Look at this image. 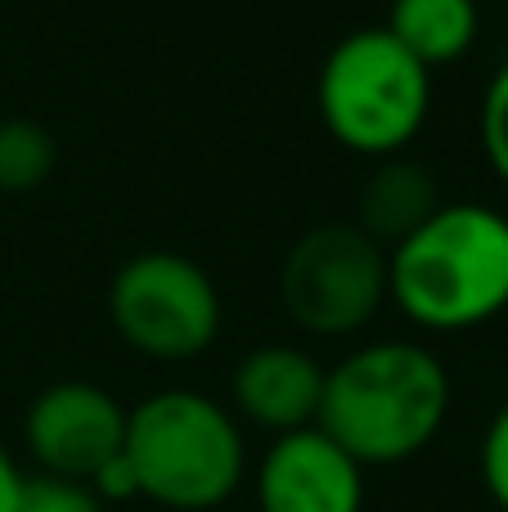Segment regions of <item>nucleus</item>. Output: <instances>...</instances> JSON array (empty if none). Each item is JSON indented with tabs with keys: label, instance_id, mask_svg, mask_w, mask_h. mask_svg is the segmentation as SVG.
<instances>
[{
	"label": "nucleus",
	"instance_id": "1",
	"mask_svg": "<svg viewBox=\"0 0 508 512\" xmlns=\"http://www.w3.org/2000/svg\"><path fill=\"white\" fill-rule=\"evenodd\" d=\"M450 414V373L419 342H374L324 373L320 427L360 468L423 454Z\"/></svg>",
	"mask_w": 508,
	"mask_h": 512
},
{
	"label": "nucleus",
	"instance_id": "2",
	"mask_svg": "<svg viewBox=\"0 0 508 512\" xmlns=\"http://www.w3.org/2000/svg\"><path fill=\"white\" fill-rule=\"evenodd\" d=\"M387 297L428 333H468L508 310V216L441 203L387 252Z\"/></svg>",
	"mask_w": 508,
	"mask_h": 512
},
{
	"label": "nucleus",
	"instance_id": "3",
	"mask_svg": "<svg viewBox=\"0 0 508 512\" xmlns=\"http://www.w3.org/2000/svg\"><path fill=\"white\" fill-rule=\"evenodd\" d=\"M126 463L140 499L171 512L221 508L248 472L243 432L212 396L158 391L126 409Z\"/></svg>",
	"mask_w": 508,
	"mask_h": 512
},
{
	"label": "nucleus",
	"instance_id": "4",
	"mask_svg": "<svg viewBox=\"0 0 508 512\" xmlns=\"http://www.w3.org/2000/svg\"><path fill=\"white\" fill-rule=\"evenodd\" d=\"M315 104L342 149L387 162L428 122L432 72L387 27H356L324 54Z\"/></svg>",
	"mask_w": 508,
	"mask_h": 512
},
{
	"label": "nucleus",
	"instance_id": "5",
	"mask_svg": "<svg viewBox=\"0 0 508 512\" xmlns=\"http://www.w3.org/2000/svg\"><path fill=\"white\" fill-rule=\"evenodd\" d=\"M108 319L149 360H198L221 333V292L189 256L140 252L108 283Z\"/></svg>",
	"mask_w": 508,
	"mask_h": 512
},
{
	"label": "nucleus",
	"instance_id": "6",
	"mask_svg": "<svg viewBox=\"0 0 508 512\" xmlns=\"http://www.w3.org/2000/svg\"><path fill=\"white\" fill-rule=\"evenodd\" d=\"M279 297L297 328L320 337L360 333L387 301V248L356 225H315L288 248Z\"/></svg>",
	"mask_w": 508,
	"mask_h": 512
},
{
	"label": "nucleus",
	"instance_id": "7",
	"mask_svg": "<svg viewBox=\"0 0 508 512\" xmlns=\"http://www.w3.org/2000/svg\"><path fill=\"white\" fill-rule=\"evenodd\" d=\"M23 445L45 477L95 481L126 445V409L95 382H54L27 405Z\"/></svg>",
	"mask_w": 508,
	"mask_h": 512
},
{
	"label": "nucleus",
	"instance_id": "8",
	"mask_svg": "<svg viewBox=\"0 0 508 512\" xmlns=\"http://www.w3.org/2000/svg\"><path fill=\"white\" fill-rule=\"evenodd\" d=\"M261 512H365V468L320 427L275 436L257 468Z\"/></svg>",
	"mask_w": 508,
	"mask_h": 512
},
{
	"label": "nucleus",
	"instance_id": "9",
	"mask_svg": "<svg viewBox=\"0 0 508 512\" xmlns=\"http://www.w3.org/2000/svg\"><path fill=\"white\" fill-rule=\"evenodd\" d=\"M324 364L288 342H266L248 351L234 369V405L261 432H302L315 427L324 400Z\"/></svg>",
	"mask_w": 508,
	"mask_h": 512
},
{
	"label": "nucleus",
	"instance_id": "10",
	"mask_svg": "<svg viewBox=\"0 0 508 512\" xmlns=\"http://www.w3.org/2000/svg\"><path fill=\"white\" fill-rule=\"evenodd\" d=\"M441 207L437 180L405 158H387L374 176L360 185V221H351L356 230H365L378 248L392 252L396 243H405L432 212Z\"/></svg>",
	"mask_w": 508,
	"mask_h": 512
},
{
	"label": "nucleus",
	"instance_id": "11",
	"mask_svg": "<svg viewBox=\"0 0 508 512\" xmlns=\"http://www.w3.org/2000/svg\"><path fill=\"white\" fill-rule=\"evenodd\" d=\"M383 27L432 72L473 50L482 14L477 0H392Z\"/></svg>",
	"mask_w": 508,
	"mask_h": 512
},
{
	"label": "nucleus",
	"instance_id": "12",
	"mask_svg": "<svg viewBox=\"0 0 508 512\" xmlns=\"http://www.w3.org/2000/svg\"><path fill=\"white\" fill-rule=\"evenodd\" d=\"M59 149L54 135L32 117H5L0 122V194H32L50 180Z\"/></svg>",
	"mask_w": 508,
	"mask_h": 512
},
{
	"label": "nucleus",
	"instance_id": "13",
	"mask_svg": "<svg viewBox=\"0 0 508 512\" xmlns=\"http://www.w3.org/2000/svg\"><path fill=\"white\" fill-rule=\"evenodd\" d=\"M14 512H104V499L86 481L36 472V477H23V486H18Z\"/></svg>",
	"mask_w": 508,
	"mask_h": 512
},
{
	"label": "nucleus",
	"instance_id": "14",
	"mask_svg": "<svg viewBox=\"0 0 508 512\" xmlns=\"http://www.w3.org/2000/svg\"><path fill=\"white\" fill-rule=\"evenodd\" d=\"M482 149L491 171L508 185V59L500 63L482 99Z\"/></svg>",
	"mask_w": 508,
	"mask_h": 512
},
{
	"label": "nucleus",
	"instance_id": "15",
	"mask_svg": "<svg viewBox=\"0 0 508 512\" xmlns=\"http://www.w3.org/2000/svg\"><path fill=\"white\" fill-rule=\"evenodd\" d=\"M482 486L495 499V508L508 512V400L495 409L482 436Z\"/></svg>",
	"mask_w": 508,
	"mask_h": 512
},
{
	"label": "nucleus",
	"instance_id": "16",
	"mask_svg": "<svg viewBox=\"0 0 508 512\" xmlns=\"http://www.w3.org/2000/svg\"><path fill=\"white\" fill-rule=\"evenodd\" d=\"M18 486H23V472L14 468V459H9L5 445H0V512H14V504H18Z\"/></svg>",
	"mask_w": 508,
	"mask_h": 512
}]
</instances>
